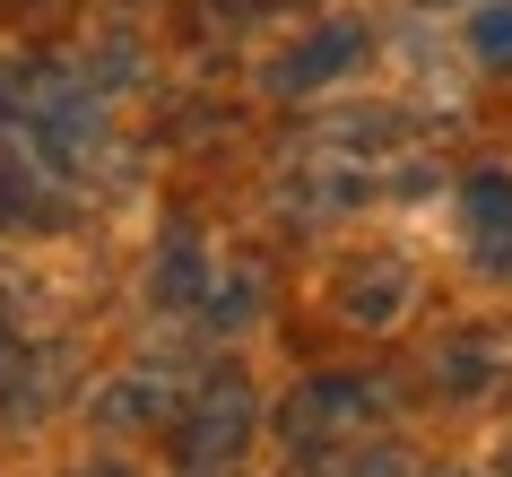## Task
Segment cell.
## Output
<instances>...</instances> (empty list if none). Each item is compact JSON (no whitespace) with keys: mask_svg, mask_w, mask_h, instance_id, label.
I'll return each mask as SVG.
<instances>
[{"mask_svg":"<svg viewBox=\"0 0 512 477\" xmlns=\"http://www.w3.org/2000/svg\"><path fill=\"white\" fill-rule=\"evenodd\" d=\"M469 252L486 269H512V183L504 174H478L469 183Z\"/></svg>","mask_w":512,"mask_h":477,"instance_id":"6da1fadb","label":"cell"},{"mask_svg":"<svg viewBox=\"0 0 512 477\" xmlns=\"http://www.w3.org/2000/svg\"><path fill=\"white\" fill-rule=\"evenodd\" d=\"M356 53H365V35H356V27H322L313 44H304V53L278 61V87H322L330 70H348Z\"/></svg>","mask_w":512,"mask_h":477,"instance_id":"7a4b0ae2","label":"cell"},{"mask_svg":"<svg viewBox=\"0 0 512 477\" xmlns=\"http://www.w3.org/2000/svg\"><path fill=\"white\" fill-rule=\"evenodd\" d=\"M408 295H417V287H408L400 269H356V287L339 295V313H348V321H391Z\"/></svg>","mask_w":512,"mask_h":477,"instance_id":"3957f363","label":"cell"},{"mask_svg":"<svg viewBox=\"0 0 512 477\" xmlns=\"http://www.w3.org/2000/svg\"><path fill=\"white\" fill-rule=\"evenodd\" d=\"M252 425H243V391H217L209 399V425H183V451L191 460H217V451H235Z\"/></svg>","mask_w":512,"mask_h":477,"instance_id":"277c9868","label":"cell"},{"mask_svg":"<svg viewBox=\"0 0 512 477\" xmlns=\"http://www.w3.org/2000/svg\"><path fill=\"white\" fill-rule=\"evenodd\" d=\"M478 53H486V61H512V0L478 9Z\"/></svg>","mask_w":512,"mask_h":477,"instance_id":"5b68a950","label":"cell"}]
</instances>
